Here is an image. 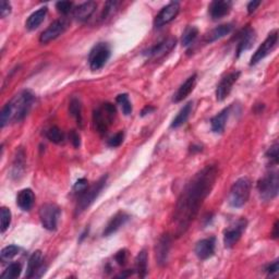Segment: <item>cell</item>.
Returning <instances> with one entry per match:
<instances>
[{
  "label": "cell",
  "instance_id": "1",
  "mask_svg": "<svg viewBox=\"0 0 279 279\" xmlns=\"http://www.w3.org/2000/svg\"><path fill=\"white\" fill-rule=\"evenodd\" d=\"M217 177L218 167L216 165L206 166L188 182L181 192L173 214L178 237L189 229L191 223L197 218L204 201L215 185Z\"/></svg>",
  "mask_w": 279,
  "mask_h": 279
},
{
  "label": "cell",
  "instance_id": "2",
  "mask_svg": "<svg viewBox=\"0 0 279 279\" xmlns=\"http://www.w3.org/2000/svg\"><path fill=\"white\" fill-rule=\"evenodd\" d=\"M35 101L34 94L28 89L21 90L8 102L0 113V125L5 128L9 123L21 122L29 115Z\"/></svg>",
  "mask_w": 279,
  "mask_h": 279
},
{
  "label": "cell",
  "instance_id": "3",
  "mask_svg": "<svg viewBox=\"0 0 279 279\" xmlns=\"http://www.w3.org/2000/svg\"><path fill=\"white\" fill-rule=\"evenodd\" d=\"M117 110L112 103H104L97 107L93 113V122L96 131L100 134H106L110 126L113 125Z\"/></svg>",
  "mask_w": 279,
  "mask_h": 279
},
{
  "label": "cell",
  "instance_id": "4",
  "mask_svg": "<svg viewBox=\"0 0 279 279\" xmlns=\"http://www.w3.org/2000/svg\"><path fill=\"white\" fill-rule=\"evenodd\" d=\"M107 176H103L97 182L93 185L87 187L85 190L79 194V199H77V203L75 207V215H80L84 211L87 210L88 207L93 204L94 201L99 198L101 192L107 182Z\"/></svg>",
  "mask_w": 279,
  "mask_h": 279
},
{
  "label": "cell",
  "instance_id": "5",
  "mask_svg": "<svg viewBox=\"0 0 279 279\" xmlns=\"http://www.w3.org/2000/svg\"><path fill=\"white\" fill-rule=\"evenodd\" d=\"M251 188L252 182L249 178L243 177L238 179L235 183L232 184L228 202L231 207L239 209L246 204L249 201L250 194H251Z\"/></svg>",
  "mask_w": 279,
  "mask_h": 279
},
{
  "label": "cell",
  "instance_id": "6",
  "mask_svg": "<svg viewBox=\"0 0 279 279\" xmlns=\"http://www.w3.org/2000/svg\"><path fill=\"white\" fill-rule=\"evenodd\" d=\"M279 178L276 171L266 173L263 178L258 180L257 191L263 201H271L278 194Z\"/></svg>",
  "mask_w": 279,
  "mask_h": 279
},
{
  "label": "cell",
  "instance_id": "7",
  "mask_svg": "<svg viewBox=\"0 0 279 279\" xmlns=\"http://www.w3.org/2000/svg\"><path fill=\"white\" fill-rule=\"evenodd\" d=\"M112 50L107 43H99L89 51L88 63L89 68L93 71L102 69L109 60Z\"/></svg>",
  "mask_w": 279,
  "mask_h": 279
},
{
  "label": "cell",
  "instance_id": "8",
  "mask_svg": "<svg viewBox=\"0 0 279 279\" xmlns=\"http://www.w3.org/2000/svg\"><path fill=\"white\" fill-rule=\"evenodd\" d=\"M60 213V209L56 204L47 203L42 205L40 209V219L44 228L49 231L56 230Z\"/></svg>",
  "mask_w": 279,
  "mask_h": 279
},
{
  "label": "cell",
  "instance_id": "9",
  "mask_svg": "<svg viewBox=\"0 0 279 279\" xmlns=\"http://www.w3.org/2000/svg\"><path fill=\"white\" fill-rule=\"evenodd\" d=\"M278 43V32L275 30L270 32L268 36L266 37V40L263 42V44L257 48V50L253 54L250 64L251 66H255L256 63L259 61H262V59L270 54V51L276 47V45Z\"/></svg>",
  "mask_w": 279,
  "mask_h": 279
},
{
  "label": "cell",
  "instance_id": "10",
  "mask_svg": "<svg viewBox=\"0 0 279 279\" xmlns=\"http://www.w3.org/2000/svg\"><path fill=\"white\" fill-rule=\"evenodd\" d=\"M69 28V21L67 19H58V20L54 21L49 27L45 30L41 34L40 42L42 44H48L49 42L56 40L57 37L62 35L64 32L67 31Z\"/></svg>",
  "mask_w": 279,
  "mask_h": 279
},
{
  "label": "cell",
  "instance_id": "11",
  "mask_svg": "<svg viewBox=\"0 0 279 279\" xmlns=\"http://www.w3.org/2000/svg\"><path fill=\"white\" fill-rule=\"evenodd\" d=\"M180 11V4L177 2H172L168 4L166 7L161 9L158 15L155 17L154 20V27L156 29L163 28L164 25L170 23L172 20L176 19Z\"/></svg>",
  "mask_w": 279,
  "mask_h": 279
},
{
  "label": "cell",
  "instance_id": "12",
  "mask_svg": "<svg viewBox=\"0 0 279 279\" xmlns=\"http://www.w3.org/2000/svg\"><path fill=\"white\" fill-rule=\"evenodd\" d=\"M246 226H248V222L245 218L239 219L238 222L230 226L224 233V244L226 248H232L235 245L240 238H241L242 233L245 231Z\"/></svg>",
  "mask_w": 279,
  "mask_h": 279
},
{
  "label": "cell",
  "instance_id": "13",
  "mask_svg": "<svg viewBox=\"0 0 279 279\" xmlns=\"http://www.w3.org/2000/svg\"><path fill=\"white\" fill-rule=\"evenodd\" d=\"M46 266L44 265V256L41 251H35L31 255L28 262V268L25 277L27 278H41L45 271H46Z\"/></svg>",
  "mask_w": 279,
  "mask_h": 279
},
{
  "label": "cell",
  "instance_id": "14",
  "mask_svg": "<svg viewBox=\"0 0 279 279\" xmlns=\"http://www.w3.org/2000/svg\"><path fill=\"white\" fill-rule=\"evenodd\" d=\"M171 241L172 238L169 233H164L158 239L156 246H155V255H156V263L159 266H165L168 262V257H169V252L171 248Z\"/></svg>",
  "mask_w": 279,
  "mask_h": 279
},
{
  "label": "cell",
  "instance_id": "15",
  "mask_svg": "<svg viewBox=\"0 0 279 279\" xmlns=\"http://www.w3.org/2000/svg\"><path fill=\"white\" fill-rule=\"evenodd\" d=\"M240 74L241 73H240L239 71H233V72H230L229 74L224 76L222 81L218 83L216 88V100L218 102H223L227 99V96L231 92L233 84H235L240 77Z\"/></svg>",
  "mask_w": 279,
  "mask_h": 279
},
{
  "label": "cell",
  "instance_id": "16",
  "mask_svg": "<svg viewBox=\"0 0 279 279\" xmlns=\"http://www.w3.org/2000/svg\"><path fill=\"white\" fill-rule=\"evenodd\" d=\"M177 40L174 37H168L166 40L161 41L160 43L154 45L151 48L145 50L143 55L148 58H159L167 55L168 53L176 47Z\"/></svg>",
  "mask_w": 279,
  "mask_h": 279
},
{
  "label": "cell",
  "instance_id": "17",
  "mask_svg": "<svg viewBox=\"0 0 279 279\" xmlns=\"http://www.w3.org/2000/svg\"><path fill=\"white\" fill-rule=\"evenodd\" d=\"M215 248H216V239L214 237L203 239L199 241L196 245V254L201 259V261H205V259L211 258L215 254Z\"/></svg>",
  "mask_w": 279,
  "mask_h": 279
},
{
  "label": "cell",
  "instance_id": "18",
  "mask_svg": "<svg viewBox=\"0 0 279 279\" xmlns=\"http://www.w3.org/2000/svg\"><path fill=\"white\" fill-rule=\"evenodd\" d=\"M231 7L232 3L228 2V0H217V2H213L209 7L210 17L214 21L223 19L229 14Z\"/></svg>",
  "mask_w": 279,
  "mask_h": 279
},
{
  "label": "cell",
  "instance_id": "19",
  "mask_svg": "<svg viewBox=\"0 0 279 279\" xmlns=\"http://www.w3.org/2000/svg\"><path fill=\"white\" fill-rule=\"evenodd\" d=\"M239 35L240 36H239V42L237 46V57L244 53L245 50L250 49L256 40L255 32L251 28H246L242 30V32Z\"/></svg>",
  "mask_w": 279,
  "mask_h": 279
},
{
  "label": "cell",
  "instance_id": "20",
  "mask_svg": "<svg viewBox=\"0 0 279 279\" xmlns=\"http://www.w3.org/2000/svg\"><path fill=\"white\" fill-rule=\"evenodd\" d=\"M197 79H198V74L194 73L191 76L188 77V79L181 84L180 87L178 88V90L176 92V94L173 95L172 102L173 103H180L182 102L183 100H185L188 96L190 95V93L194 89L197 85Z\"/></svg>",
  "mask_w": 279,
  "mask_h": 279
},
{
  "label": "cell",
  "instance_id": "21",
  "mask_svg": "<svg viewBox=\"0 0 279 279\" xmlns=\"http://www.w3.org/2000/svg\"><path fill=\"white\" fill-rule=\"evenodd\" d=\"M130 219V215L126 212H118L116 215L109 220V223L105 227V230H104V237H109L112 236L113 233L116 231H118L121 227L125 225L128 220Z\"/></svg>",
  "mask_w": 279,
  "mask_h": 279
},
{
  "label": "cell",
  "instance_id": "22",
  "mask_svg": "<svg viewBox=\"0 0 279 279\" xmlns=\"http://www.w3.org/2000/svg\"><path fill=\"white\" fill-rule=\"evenodd\" d=\"M230 110H231V106L227 107V108L223 109L218 115L213 117V118L211 119L212 131L214 133H223L224 132L227 120H228V117L230 115Z\"/></svg>",
  "mask_w": 279,
  "mask_h": 279
},
{
  "label": "cell",
  "instance_id": "23",
  "mask_svg": "<svg viewBox=\"0 0 279 279\" xmlns=\"http://www.w3.org/2000/svg\"><path fill=\"white\" fill-rule=\"evenodd\" d=\"M35 202V194L31 189H23L17 197V204L22 211L28 212L33 207Z\"/></svg>",
  "mask_w": 279,
  "mask_h": 279
},
{
  "label": "cell",
  "instance_id": "24",
  "mask_svg": "<svg viewBox=\"0 0 279 279\" xmlns=\"http://www.w3.org/2000/svg\"><path fill=\"white\" fill-rule=\"evenodd\" d=\"M96 7H97V5L94 2H87V3L81 4L79 7H76L74 9L73 16L77 21H81V22L86 21L87 19L92 17Z\"/></svg>",
  "mask_w": 279,
  "mask_h": 279
},
{
  "label": "cell",
  "instance_id": "25",
  "mask_svg": "<svg viewBox=\"0 0 279 279\" xmlns=\"http://www.w3.org/2000/svg\"><path fill=\"white\" fill-rule=\"evenodd\" d=\"M233 27H232V24H222V25H219V27L215 28V29H213L210 33H207L205 35V38H204V41L206 43H213V42H216L218 40H220V38H223L225 37L226 35H228L231 33V31H232Z\"/></svg>",
  "mask_w": 279,
  "mask_h": 279
},
{
  "label": "cell",
  "instance_id": "26",
  "mask_svg": "<svg viewBox=\"0 0 279 279\" xmlns=\"http://www.w3.org/2000/svg\"><path fill=\"white\" fill-rule=\"evenodd\" d=\"M46 15H47V7L40 8L28 18L27 22H25V27H27V29L30 31L36 30L45 20Z\"/></svg>",
  "mask_w": 279,
  "mask_h": 279
},
{
  "label": "cell",
  "instance_id": "27",
  "mask_svg": "<svg viewBox=\"0 0 279 279\" xmlns=\"http://www.w3.org/2000/svg\"><path fill=\"white\" fill-rule=\"evenodd\" d=\"M192 108H193V102L187 103L185 105L180 109L178 115L174 117V119L172 120L170 127L172 129H176V128H179L182 125H184V123L188 121V119H189V117L192 113Z\"/></svg>",
  "mask_w": 279,
  "mask_h": 279
},
{
  "label": "cell",
  "instance_id": "28",
  "mask_svg": "<svg viewBox=\"0 0 279 279\" xmlns=\"http://www.w3.org/2000/svg\"><path fill=\"white\" fill-rule=\"evenodd\" d=\"M135 271L140 278H145L147 275V252L142 250L135 259Z\"/></svg>",
  "mask_w": 279,
  "mask_h": 279
},
{
  "label": "cell",
  "instance_id": "29",
  "mask_svg": "<svg viewBox=\"0 0 279 279\" xmlns=\"http://www.w3.org/2000/svg\"><path fill=\"white\" fill-rule=\"evenodd\" d=\"M69 113L71 116L74 117L77 125L82 127V104H81L80 100H77V99H75V97H73V99L70 101Z\"/></svg>",
  "mask_w": 279,
  "mask_h": 279
},
{
  "label": "cell",
  "instance_id": "30",
  "mask_svg": "<svg viewBox=\"0 0 279 279\" xmlns=\"http://www.w3.org/2000/svg\"><path fill=\"white\" fill-rule=\"evenodd\" d=\"M25 154L23 150H20L18 152V155L15 158V163H14V167H12V176L15 178H19L20 176H22V173L24 172V166H25Z\"/></svg>",
  "mask_w": 279,
  "mask_h": 279
},
{
  "label": "cell",
  "instance_id": "31",
  "mask_svg": "<svg viewBox=\"0 0 279 279\" xmlns=\"http://www.w3.org/2000/svg\"><path fill=\"white\" fill-rule=\"evenodd\" d=\"M21 271H22V266L20 263H18V262L11 263L2 274V278H5V279L18 278V277H20Z\"/></svg>",
  "mask_w": 279,
  "mask_h": 279
},
{
  "label": "cell",
  "instance_id": "32",
  "mask_svg": "<svg viewBox=\"0 0 279 279\" xmlns=\"http://www.w3.org/2000/svg\"><path fill=\"white\" fill-rule=\"evenodd\" d=\"M199 35V30L198 28L196 27H188L184 32H183V34H182V40H181V42H182V45L183 46H190V45H192V43L197 40V37Z\"/></svg>",
  "mask_w": 279,
  "mask_h": 279
},
{
  "label": "cell",
  "instance_id": "33",
  "mask_svg": "<svg viewBox=\"0 0 279 279\" xmlns=\"http://www.w3.org/2000/svg\"><path fill=\"white\" fill-rule=\"evenodd\" d=\"M46 136L50 142H53L55 144H60L64 140V135L61 130L58 127L49 128L46 131Z\"/></svg>",
  "mask_w": 279,
  "mask_h": 279
},
{
  "label": "cell",
  "instance_id": "34",
  "mask_svg": "<svg viewBox=\"0 0 279 279\" xmlns=\"http://www.w3.org/2000/svg\"><path fill=\"white\" fill-rule=\"evenodd\" d=\"M117 103H118V105L120 106L122 113L125 114L126 116L131 115L132 113V105H131V102L129 100V96L128 94H120L117 96L116 99Z\"/></svg>",
  "mask_w": 279,
  "mask_h": 279
},
{
  "label": "cell",
  "instance_id": "35",
  "mask_svg": "<svg viewBox=\"0 0 279 279\" xmlns=\"http://www.w3.org/2000/svg\"><path fill=\"white\" fill-rule=\"evenodd\" d=\"M20 252V248L18 245H8L6 246L2 250V253H0V257H2L3 261H9V259L14 258L16 255H18V253Z\"/></svg>",
  "mask_w": 279,
  "mask_h": 279
},
{
  "label": "cell",
  "instance_id": "36",
  "mask_svg": "<svg viewBox=\"0 0 279 279\" xmlns=\"http://www.w3.org/2000/svg\"><path fill=\"white\" fill-rule=\"evenodd\" d=\"M0 217H2V232L4 233L6 230L9 228L11 224V212L7 207H3L2 212H0Z\"/></svg>",
  "mask_w": 279,
  "mask_h": 279
},
{
  "label": "cell",
  "instance_id": "37",
  "mask_svg": "<svg viewBox=\"0 0 279 279\" xmlns=\"http://www.w3.org/2000/svg\"><path fill=\"white\" fill-rule=\"evenodd\" d=\"M278 147H279L278 143L277 142H275V143L268 148V151L265 154L266 158H267L270 163L275 164V165H277V163H278Z\"/></svg>",
  "mask_w": 279,
  "mask_h": 279
},
{
  "label": "cell",
  "instance_id": "38",
  "mask_svg": "<svg viewBox=\"0 0 279 279\" xmlns=\"http://www.w3.org/2000/svg\"><path fill=\"white\" fill-rule=\"evenodd\" d=\"M118 5H119V3H117V2H108V3H106L105 7H104V11H103V14H102V17H101L103 20H105L106 18H108L110 15H112L113 12L115 11V9H117V7H118Z\"/></svg>",
  "mask_w": 279,
  "mask_h": 279
},
{
  "label": "cell",
  "instance_id": "39",
  "mask_svg": "<svg viewBox=\"0 0 279 279\" xmlns=\"http://www.w3.org/2000/svg\"><path fill=\"white\" fill-rule=\"evenodd\" d=\"M72 7H73V3H71V2H59L56 4L57 10L64 16L70 14V11L72 10Z\"/></svg>",
  "mask_w": 279,
  "mask_h": 279
},
{
  "label": "cell",
  "instance_id": "40",
  "mask_svg": "<svg viewBox=\"0 0 279 279\" xmlns=\"http://www.w3.org/2000/svg\"><path fill=\"white\" fill-rule=\"evenodd\" d=\"M123 138H125V133H123L122 131L116 133L114 136H112V138L109 139L108 146H110V147L120 146L122 144V142H123Z\"/></svg>",
  "mask_w": 279,
  "mask_h": 279
},
{
  "label": "cell",
  "instance_id": "41",
  "mask_svg": "<svg viewBox=\"0 0 279 279\" xmlns=\"http://www.w3.org/2000/svg\"><path fill=\"white\" fill-rule=\"evenodd\" d=\"M88 182H87V180L85 179V178H81V179H79L76 181V182L74 183V187H73V191L75 192V193H82L84 190L86 189V188L88 187V184H87Z\"/></svg>",
  "mask_w": 279,
  "mask_h": 279
},
{
  "label": "cell",
  "instance_id": "42",
  "mask_svg": "<svg viewBox=\"0 0 279 279\" xmlns=\"http://www.w3.org/2000/svg\"><path fill=\"white\" fill-rule=\"evenodd\" d=\"M69 140L71 143H72V145L77 148V147H80L81 145V138H80V134L77 133L75 130H71L70 133H69Z\"/></svg>",
  "mask_w": 279,
  "mask_h": 279
},
{
  "label": "cell",
  "instance_id": "43",
  "mask_svg": "<svg viewBox=\"0 0 279 279\" xmlns=\"http://www.w3.org/2000/svg\"><path fill=\"white\" fill-rule=\"evenodd\" d=\"M10 12H11V5L8 2L3 0V2L0 3V17L6 18L10 15Z\"/></svg>",
  "mask_w": 279,
  "mask_h": 279
},
{
  "label": "cell",
  "instance_id": "44",
  "mask_svg": "<svg viewBox=\"0 0 279 279\" xmlns=\"http://www.w3.org/2000/svg\"><path fill=\"white\" fill-rule=\"evenodd\" d=\"M128 258V251L127 250H120L117 254L115 255L116 262L119 265H125Z\"/></svg>",
  "mask_w": 279,
  "mask_h": 279
},
{
  "label": "cell",
  "instance_id": "45",
  "mask_svg": "<svg viewBox=\"0 0 279 279\" xmlns=\"http://www.w3.org/2000/svg\"><path fill=\"white\" fill-rule=\"evenodd\" d=\"M278 259H276V261H274L272 263H270L267 267H266V271H267V274L268 275H275L278 272Z\"/></svg>",
  "mask_w": 279,
  "mask_h": 279
},
{
  "label": "cell",
  "instance_id": "46",
  "mask_svg": "<svg viewBox=\"0 0 279 279\" xmlns=\"http://www.w3.org/2000/svg\"><path fill=\"white\" fill-rule=\"evenodd\" d=\"M259 5H261V2H254V0H253V2H251V3L248 5V12H249V14H250V15L253 14V12H254V11L256 10V8L258 7Z\"/></svg>",
  "mask_w": 279,
  "mask_h": 279
},
{
  "label": "cell",
  "instance_id": "47",
  "mask_svg": "<svg viewBox=\"0 0 279 279\" xmlns=\"http://www.w3.org/2000/svg\"><path fill=\"white\" fill-rule=\"evenodd\" d=\"M154 110H155L154 107H152V106H146L143 110H142L141 116H145V115H147V114H151L152 112H154Z\"/></svg>",
  "mask_w": 279,
  "mask_h": 279
},
{
  "label": "cell",
  "instance_id": "48",
  "mask_svg": "<svg viewBox=\"0 0 279 279\" xmlns=\"http://www.w3.org/2000/svg\"><path fill=\"white\" fill-rule=\"evenodd\" d=\"M125 271H126V272H123V274L118 275V277H119V278H126V277L131 276V275L133 274V271H131V270H125Z\"/></svg>",
  "mask_w": 279,
  "mask_h": 279
},
{
  "label": "cell",
  "instance_id": "49",
  "mask_svg": "<svg viewBox=\"0 0 279 279\" xmlns=\"http://www.w3.org/2000/svg\"><path fill=\"white\" fill-rule=\"evenodd\" d=\"M272 238H278V222L274 225V231H272Z\"/></svg>",
  "mask_w": 279,
  "mask_h": 279
},
{
  "label": "cell",
  "instance_id": "50",
  "mask_svg": "<svg viewBox=\"0 0 279 279\" xmlns=\"http://www.w3.org/2000/svg\"><path fill=\"white\" fill-rule=\"evenodd\" d=\"M196 151H198V152H201L202 151V147L201 146H191V152H196Z\"/></svg>",
  "mask_w": 279,
  "mask_h": 279
}]
</instances>
